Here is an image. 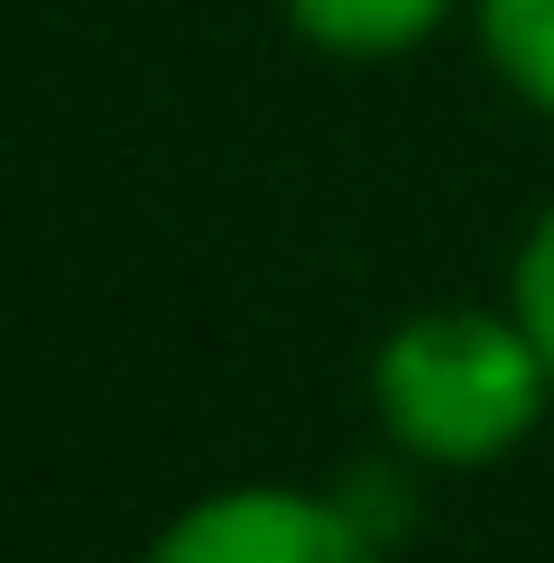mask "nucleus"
Listing matches in <instances>:
<instances>
[{"label":"nucleus","mask_w":554,"mask_h":563,"mask_svg":"<svg viewBox=\"0 0 554 563\" xmlns=\"http://www.w3.org/2000/svg\"><path fill=\"white\" fill-rule=\"evenodd\" d=\"M545 397L554 369L518 323V305L508 314H480V305L407 314L369 361V407H379L388 443L416 462H444V472H472V462H499L508 443H527Z\"/></svg>","instance_id":"nucleus-1"},{"label":"nucleus","mask_w":554,"mask_h":563,"mask_svg":"<svg viewBox=\"0 0 554 563\" xmlns=\"http://www.w3.org/2000/svg\"><path fill=\"white\" fill-rule=\"evenodd\" d=\"M138 563H379V536L352 499H314L287 481H241L157 527Z\"/></svg>","instance_id":"nucleus-2"},{"label":"nucleus","mask_w":554,"mask_h":563,"mask_svg":"<svg viewBox=\"0 0 554 563\" xmlns=\"http://www.w3.org/2000/svg\"><path fill=\"white\" fill-rule=\"evenodd\" d=\"M508 305H518V323L536 333L545 369H554V203L536 213V231H527V250H518V277H508Z\"/></svg>","instance_id":"nucleus-5"},{"label":"nucleus","mask_w":554,"mask_h":563,"mask_svg":"<svg viewBox=\"0 0 554 563\" xmlns=\"http://www.w3.org/2000/svg\"><path fill=\"white\" fill-rule=\"evenodd\" d=\"M287 19H296V37H306V46H323V56L379 65V56L425 46L453 19V0H287Z\"/></svg>","instance_id":"nucleus-3"},{"label":"nucleus","mask_w":554,"mask_h":563,"mask_svg":"<svg viewBox=\"0 0 554 563\" xmlns=\"http://www.w3.org/2000/svg\"><path fill=\"white\" fill-rule=\"evenodd\" d=\"M480 46L518 102L554 111V0H480Z\"/></svg>","instance_id":"nucleus-4"}]
</instances>
